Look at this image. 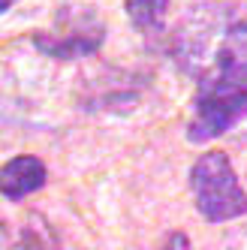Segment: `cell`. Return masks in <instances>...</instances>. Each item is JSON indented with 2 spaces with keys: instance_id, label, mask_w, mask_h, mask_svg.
<instances>
[{
  "instance_id": "5",
  "label": "cell",
  "mask_w": 247,
  "mask_h": 250,
  "mask_svg": "<svg viewBox=\"0 0 247 250\" xmlns=\"http://www.w3.org/2000/svg\"><path fill=\"white\" fill-rule=\"evenodd\" d=\"M205 79L247 91V21H235L226 30V37L214 55V69L205 73Z\"/></svg>"
},
{
  "instance_id": "8",
  "label": "cell",
  "mask_w": 247,
  "mask_h": 250,
  "mask_svg": "<svg viewBox=\"0 0 247 250\" xmlns=\"http://www.w3.org/2000/svg\"><path fill=\"white\" fill-rule=\"evenodd\" d=\"M160 250H187V235H184V232H172Z\"/></svg>"
},
{
  "instance_id": "3",
  "label": "cell",
  "mask_w": 247,
  "mask_h": 250,
  "mask_svg": "<svg viewBox=\"0 0 247 250\" xmlns=\"http://www.w3.org/2000/svg\"><path fill=\"white\" fill-rule=\"evenodd\" d=\"M244 115H247V91L229 87L214 79H202L199 94H196V115L190 121L187 136L190 142L217 139L226 130H232Z\"/></svg>"
},
{
  "instance_id": "7",
  "label": "cell",
  "mask_w": 247,
  "mask_h": 250,
  "mask_svg": "<svg viewBox=\"0 0 247 250\" xmlns=\"http://www.w3.org/2000/svg\"><path fill=\"white\" fill-rule=\"evenodd\" d=\"M133 24L142 33H160L166 24V9L169 0H124Z\"/></svg>"
},
{
  "instance_id": "2",
  "label": "cell",
  "mask_w": 247,
  "mask_h": 250,
  "mask_svg": "<svg viewBox=\"0 0 247 250\" xmlns=\"http://www.w3.org/2000/svg\"><path fill=\"white\" fill-rule=\"evenodd\" d=\"M229 12L232 9L223 3H199L181 19L172 37V55L181 63V69L205 79V66L211 55H217L214 42L220 45L226 30L232 27L229 24Z\"/></svg>"
},
{
  "instance_id": "6",
  "label": "cell",
  "mask_w": 247,
  "mask_h": 250,
  "mask_svg": "<svg viewBox=\"0 0 247 250\" xmlns=\"http://www.w3.org/2000/svg\"><path fill=\"white\" fill-rule=\"evenodd\" d=\"M42 184H45V166L40 157L21 154L3 166V196L9 202H19L24 196L37 193Z\"/></svg>"
},
{
  "instance_id": "1",
  "label": "cell",
  "mask_w": 247,
  "mask_h": 250,
  "mask_svg": "<svg viewBox=\"0 0 247 250\" xmlns=\"http://www.w3.org/2000/svg\"><path fill=\"white\" fill-rule=\"evenodd\" d=\"M190 190L196 199V211L211 223H223L247 214V193L238 175L220 151H205L190 166Z\"/></svg>"
},
{
  "instance_id": "4",
  "label": "cell",
  "mask_w": 247,
  "mask_h": 250,
  "mask_svg": "<svg viewBox=\"0 0 247 250\" xmlns=\"http://www.w3.org/2000/svg\"><path fill=\"white\" fill-rule=\"evenodd\" d=\"M103 40H105L103 21L91 9H82V12H63L51 30H40L33 37V45L48 58L76 61L84 55H94L103 45Z\"/></svg>"
},
{
  "instance_id": "9",
  "label": "cell",
  "mask_w": 247,
  "mask_h": 250,
  "mask_svg": "<svg viewBox=\"0 0 247 250\" xmlns=\"http://www.w3.org/2000/svg\"><path fill=\"white\" fill-rule=\"evenodd\" d=\"M12 3H15V0H0V9H3V12H6V9H9Z\"/></svg>"
}]
</instances>
